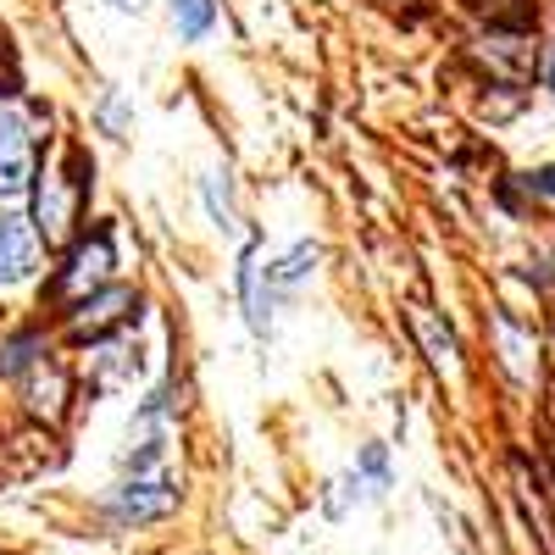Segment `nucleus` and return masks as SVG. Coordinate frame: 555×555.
Masks as SVG:
<instances>
[{"label":"nucleus","mask_w":555,"mask_h":555,"mask_svg":"<svg viewBox=\"0 0 555 555\" xmlns=\"http://www.w3.org/2000/svg\"><path fill=\"white\" fill-rule=\"evenodd\" d=\"M39 272V228L28 217L0 211V289H17Z\"/></svg>","instance_id":"423d86ee"},{"label":"nucleus","mask_w":555,"mask_h":555,"mask_svg":"<svg viewBox=\"0 0 555 555\" xmlns=\"http://www.w3.org/2000/svg\"><path fill=\"white\" fill-rule=\"evenodd\" d=\"M34 178H39V162H34L28 122L17 112H0V195H23Z\"/></svg>","instance_id":"39448f33"},{"label":"nucleus","mask_w":555,"mask_h":555,"mask_svg":"<svg viewBox=\"0 0 555 555\" xmlns=\"http://www.w3.org/2000/svg\"><path fill=\"white\" fill-rule=\"evenodd\" d=\"M528 190H539V195H555V167L533 172V178H528Z\"/></svg>","instance_id":"6ab92c4d"},{"label":"nucleus","mask_w":555,"mask_h":555,"mask_svg":"<svg viewBox=\"0 0 555 555\" xmlns=\"http://www.w3.org/2000/svg\"><path fill=\"white\" fill-rule=\"evenodd\" d=\"M411 328L423 334L428 361L439 366V373H455V366H461V361H455V339H450V328H439V317H434L428 306H416V311H411Z\"/></svg>","instance_id":"9b49d317"},{"label":"nucleus","mask_w":555,"mask_h":555,"mask_svg":"<svg viewBox=\"0 0 555 555\" xmlns=\"http://www.w3.org/2000/svg\"><path fill=\"white\" fill-rule=\"evenodd\" d=\"M133 373H139V350L128 356V345H122V339H106V345L95 350V384H101V389L128 384Z\"/></svg>","instance_id":"ddd939ff"},{"label":"nucleus","mask_w":555,"mask_h":555,"mask_svg":"<svg viewBox=\"0 0 555 555\" xmlns=\"http://www.w3.org/2000/svg\"><path fill=\"white\" fill-rule=\"evenodd\" d=\"M117 12H145V0H112Z\"/></svg>","instance_id":"aec40b11"},{"label":"nucleus","mask_w":555,"mask_h":555,"mask_svg":"<svg viewBox=\"0 0 555 555\" xmlns=\"http://www.w3.org/2000/svg\"><path fill=\"white\" fill-rule=\"evenodd\" d=\"M89 195V178L78 167V156H56L39 167V183H34V228L44 245H67L73 240V222H78V206Z\"/></svg>","instance_id":"f257e3e1"},{"label":"nucleus","mask_w":555,"mask_h":555,"mask_svg":"<svg viewBox=\"0 0 555 555\" xmlns=\"http://www.w3.org/2000/svg\"><path fill=\"white\" fill-rule=\"evenodd\" d=\"M17 384H23L28 411H34V416H51V423H56V416H62V400H67V373L51 361V350H44V356L28 366V373H23Z\"/></svg>","instance_id":"6e6552de"},{"label":"nucleus","mask_w":555,"mask_h":555,"mask_svg":"<svg viewBox=\"0 0 555 555\" xmlns=\"http://www.w3.org/2000/svg\"><path fill=\"white\" fill-rule=\"evenodd\" d=\"M172 505H178V483H172L167 473H128V478L112 489L106 512H112V522L139 528V522H162Z\"/></svg>","instance_id":"f03ea898"},{"label":"nucleus","mask_w":555,"mask_h":555,"mask_svg":"<svg viewBox=\"0 0 555 555\" xmlns=\"http://www.w3.org/2000/svg\"><path fill=\"white\" fill-rule=\"evenodd\" d=\"M217 23V0H172V28L178 39H201Z\"/></svg>","instance_id":"2eb2a0df"},{"label":"nucleus","mask_w":555,"mask_h":555,"mask_svg":"<svg viewBox=\"0 0 555 555\" xmlns=\"http://www.w3.org/2000/svg\"><path fill=\"white\" fill-rule=\"evenodd\" d=\"M356 473L373 483V494H384V489H389V455H384V444H366L361 461H356Z\"/></svg>","instance_id":"f3484780"},{"label":"nucleus","mask_w":555,"mask_h":555,"mask_svg":"<svg viewBox=\"0 0 555 555\" xmlns=\"http://www.w3.org/2000/svg\"><path fill=\"white\" fill-rule=\"evenodd\" d=\"M112 267H117V245H112V234L83 240V245L67 256V267L56 272V295H62V300H83V295L106 289Z\"/></svg>","instance_id":"7ed1b4c3"},{"label":"nucleus","mask_w":555,"mask_h":555,"mask_svg":"<svg viewBox=\"0 0 555 555\" xmlns=\"http://www.w3.org/2000/svg\"><path fill=\"white\" fill-rule=\"evenodd\" d=\"M39 356H44V339H39V334H17V339H7V345H0V378H23Z\"/></svg>","instance_id":"4468645a"},{"label":"nucleus","mask_w":555,"mask_h":555,"mask_svg":"<svg viewBox=\"0 0 555 555\" xmlns=\"http://www.w3.org/2000/svg\"><path fill=\"white\" fill-rule=\"evenodd\" d=\"M494 339H500L505 373H512L517 384H533V378H539V339H533L528 328H517L512 317H494Z\"/></svg>","instance_id":"1a4fd4ad"},{"label":"nucleus","mask_w":555,"mask_h":555,"mask_svg":"<svg viewBox=\"0 0 555 555\" xmlns=\"http://www.w3.org/2000/svg\"><path fill=\"white\" fill-rule=\"evenodd\" d=\"M272 267H261L256 250H245L240 261V300H245V322H250V334H272Z\"/></svg>","instance_id":"0eeeda50"},{"label":"nucleus","mask_w":555,"mask_h":555,"mask_svg":"<svg viewBox=\"0 0 555 555\" xmlns=\"http://www.w3.org/2000/svg\"><path fill=\"white\" fill-rule=\"evenodd\" d=\"M550 89H555V56H550Z\"/></svg>","instance_id":"412c9836"},{"label":"nucleus","mask_w":555,"mask_h":555,"mask_svg":"<svg viewBox=\"0 0 555 555\" xmlns=\"http://www.w3.org/2000/svg\"><path fill=\"white\" fill-rule=\"evenodd\" d=\"M201 195H206L211 222L222 228V234H234V228H240V211H234V183H228V167H211V172L201 178Z\"/></svg>","instance_id":"f8f14e48"},{"label":"nucleus","mask_w":555,"mask_h":555,"mask_svg":"<svg viewBox=\"0 0 555 555\" xmlns=\"http://www.w3.org/2000/svg\"><path fill=\"white\" fill-rule=\"evenodd\" d=\"M483 62H494V73H500L505 83H522V78H533V67H539L533 44H528L522 34H489V39H483Z\"/></svg>","instance_id":"9d476101"},{"label":"nucleus","mask_w":555,"mask_h":555,"mask_svg":"<svg viewBox=\"0 0 555 555\" xmlns=\"http://www.w3.org/2000/svg\"><path fill=\"white\" fill-rule=\"evenodd\" d=\"M311 267H317V245H295L289 256L272 261V284L278 289H300L306 278H311Z\"/></svg>","instance_id":"dca6fc26"},{"label":"nucleus","mask_w":555,"mask_h":555,"mask_svg":"<svg viewBox=\"0 0 555 555\" xmlns=\"http://www.w3.org/2000/svg\"><path fill=\"white\" fill-rule=\"evenodd\" d=\"M101 122H106L112 133L128 128V112H122V95H117V89H106V95H101Z\"/></svg>","instance_id":"a211bd4d"},{"label":"nucleus","mask_w":555,"mask_h":555,"mask_svg":"<svg viewBox=\"0 0 555 555\" xmlns=\"http://www.w3.org/2000/svg\"><path fill=\"white\" fill-rule=\"evenodd\" d=\"M133 311H139V295H133V289H95V295L73 300L67 328H73L78 339H106L117 322H128Z\"/></svg>","instance_id":"20e7f679"}]
</instances>
